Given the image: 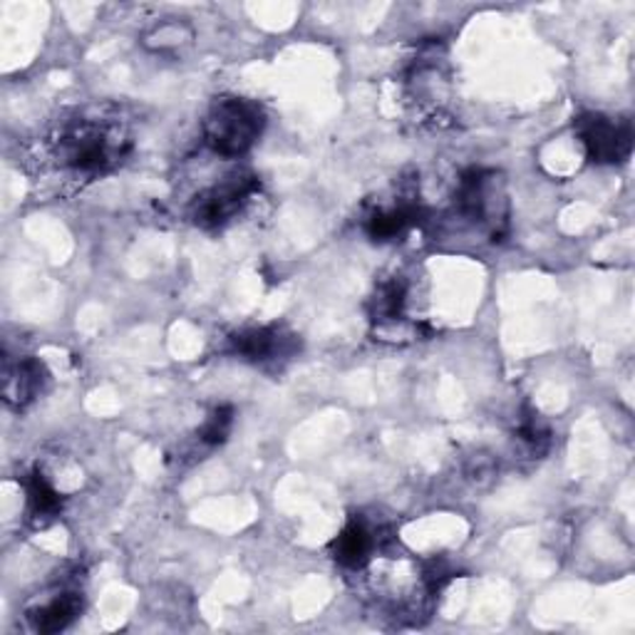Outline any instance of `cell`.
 <instances>
[{"label":"cell","instance_id":"cell-1","mask_svg":"<svg viewBox=\"0 0 635 635\" xmlns=\"http://www.w3.org/2000/svg\"><path fill=\"white\" fill-rule=\"evenodd\" d=\"M127 151V134L110 120L80 118L62 130L58 157L75 172H105L122 162Z\"/></svg>","mask_w":635,"mask_h":635},{"label":"cell","instance_id":"cell-12","mask_svg":"<svg viewBox=\"0 0 635 635\" xmlns=\"http://www.w3.org/2000/svg\"><path fill=\"white\" fill-rule=\"evenodd\" d=\"M192 28L176 17H169V21L159 23L157 28H151L145 35V45L151 50H172V48H182L184 42L192 40Z\"/></svg>","mask_w":635,"mask_h":635},{"label":"cell","instance_id":"cell-6","mask_svg":"<svg viewBox=\"0 0 635 635\" xmlns=\"http://www.w3.org/2000/svg\"><path fill=\"white\" fill-rule=\"evenodd\" d=\"M48 380L42 363L35 357H23L17 363H5L3 370V398L8 405L25 407L40 395L42 384Z\"/></svg>","mask_w":635,"mask_h":635},{"label":"cell","instance_id":"cell-7","mask_svg":"<svg viewBox=\"0 0 635 635\" xmlns=\"http://www.w3.org/2000/svg\"><path fill=\"white\" fill-rule=\"evenodd\" d=\"M373 547L375 541L368 526L363 522H351L335 536L333 544H330V553H333V559L340 566L361 569L365 566V561L370 559Z\"/></svg>","mask_w":635,"mask_h":635},{"label":"cell","instance_id":"cell-13","mask_svg":"<svg viewBox=\"0 0 635 635\" xmlns=\"http://www.w3.org/2000/svg\"><path fill=\"white\" fill-rule=\"evenodd\" d=\"M234 427V407L221 405L207 417V423L199 427V440L207 444H223Z\"/></svg>","mask_w":635,"mask_h":635},{"label":"cell","instance_id":"cell-3","mask_svg":"<svg viewBox=\"0 0 635 635\" xmlns=\"http://www.w3.org/2000/svg\"><path fill=\"white\" fill-rule=\"evenodd\" d=\"M258 192V176L252 172H234L219 184L202 192L192 204V221L199 229H219L252 202Z\"/></svg>","mask_w":635,"mask_h":635},{"label":"cell","instance_id":"cell-9","mask_svg":"<svg viewBox=\"0 0 635 635\" xmlns=\"http://www.w3.org/2000/svg\"><path fill=\"white\" fill-rule=\"evenodd\" d=\"M417 221V204L415 202H400L395 207H384L373 211L365 219V231L373 241H390L400 236L407 227Z\"/></svg>","mask_w":635,"mask_h":635},{"label":"cell","instance_id":"cell-2","mask_svg":"<svg viewBox=\"0 0 635 635\" xmlns=\"http://www.w3.org/2000/svg\"><path fill=\"white\" fill-rule=\"evenodd\" d=\"M264 124L266 114L258 102L244 97H221L204 120V142L219 157H244L261 137Z\"/></svg>","mask_w":635,"mask_h":635},{"label":"cell","instance_id":"cell-10","mask_svg":"<svg viewBox=\"0 0 635 635\" xmlns=\"http://www.w3.org/2000/svg\"><path fill=\"white\" fill-rule=\"evenodd\" d=\"M25 494H28V514L33 522H50L62 509V499L58 489L45 479L42 472H33L25 481Z\"/></svg>","mask_w":635,"mask_h":635},{"label":"cell","instance_id":"cell-4","mask_svg":"<svg viewBox=\"0 0 635 635\" xmlns=\"http://www.w3.org/2000/svg\"><path fill=\"white\" fill-rule=\"evenodd\" d=\"M576 134L594 164H621L633 151V124L631 120H613L601 112L581 114L576 120Z\"/></svg>","mask_w":635,"mask_h":635},{"label":"cell","instance_id":"cell-5","mask_svg":"<svg viewBox=\"0 0 635 635\" xmlns=\"http://www.w3.org/2000/svg\"><path fill=\"white\" fill-rule=\"evenodd\" d=\"M293 338L296 335L283 333L279 326L246 328L231 335V351L252 363H266L276 361L279 355H291Z\"/></svg>","mask_w":635,"mask_h":635},{"label":"cell","instance_id":"cell-14","mask_svg":"<svg viewBox=\"0 0 635 635\" xmlns=\"http://www.w3.org/2000/svg\"><path fill=\"white\" fill-rule=\"evenodd\" d=\"M494 469H497L494 460L485 457V454H477V460H472V464H469V469H467V472H469V477H472V479L481 481V479L491 477V474H494Z\"/></svg>","mask_w":635,"mask_h":635},{"label":"cell","instance_id":"cell-11","mask_svg":"<svg viewBox=\"0 0 635 635\" xmlns=\"http://www.w3.org/2000/svg\"><path fill=\"white\" fill-rule=\"evenodd\" d=\"M405 298H407V289L400 279L380 283L373 298V318L378 320V323L398 320L402 316V308H405Z\"/></svg>","mask_w":635,"mask_h":635},{"label":"cell","instance_id":"cell-8","mask_svg":"<svg viewBox=\"0 0 635 635\" xmlns=\"http://www.w3.org/2000/svg\"><path fill=\"white\" fill-rule=\"evenodd\" d=\"M80 611H83V598L77 594H60L52 601L30 611L28 619L38 633H58L65 631L77 619Z\"/></svg>","mask_w":635,"mask_h":635}]
</instances>
